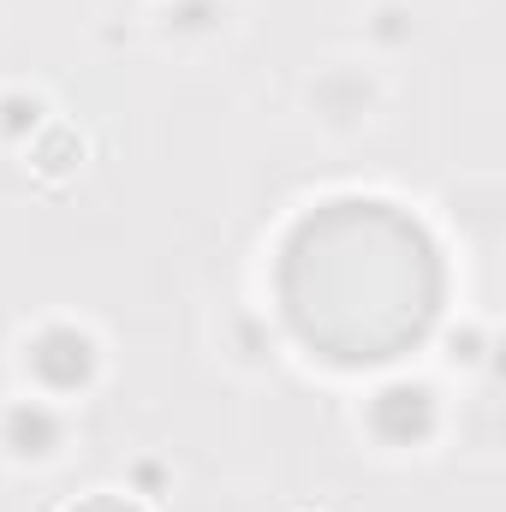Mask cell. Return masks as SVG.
<instances>
[{"label": "cell", "instance_id": "2", "mask_svg": "<svg viewBox=\"0 0 506 512\" xmlns=\"http://www.w3.org/2000/svg\"><path fill=\"white\" fill-rule=\"evenodd\" d=\"M72 512H137V507L114 501V495H102V501H84V507H72Z\"/></svg>", "mask_w": 506, "mask_h": 512}, {"label": "cell", "instance_id": "1", "mask_svg": "<svg viewBox=\"0 0 506 512\" xmlns=\"http://www.w3.org/2000/svg\"><path fill=\"white\" fill-rule=\"evenodd\" d=\"M280 310L328 364L364 370L405 358L441 310V256L405 209L334 197L280 245Z\"/></svg>", "mask_w": 506, "mask_h": 512}]
</instances>
